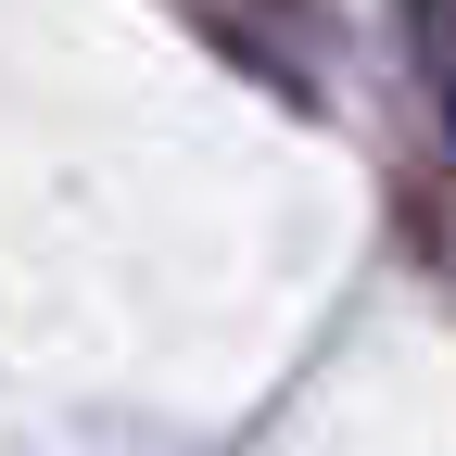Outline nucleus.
<instances>
[{
  "label": "nucleus",
  "instance_id": "1",
  "mask_svg": "<svg viewBox=\"0 0 456 456\" xmlns=\"http://www.w3.org/2000/svg\"><path fill=\"white\" fill-rule=\"evenodd\" d=\"M444 114H456V38H444Z\"/></svg>",
  "mask_w": 456,
  "mask_h": 456
}]
</instances>
